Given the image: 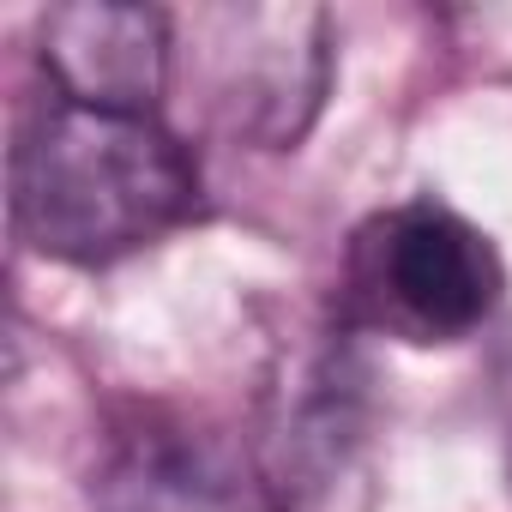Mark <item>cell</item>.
I'll return each instance as SVG.
<instances>
[{
  "label": "cell",
  "mask_w": 512,
  "mask_h": 512,
  "mask_svg": "<svg viewBox=\"0 0 512 512\" xmlns=\"http://www.w3.org/2000/svg\"><path fill=\"white\" fill-rule=\"evenodd\" d=\"M199 211V163L163 115L49 97L13 145V229L61 266H115Z\"/></svg>",
  "instance_id": "cell-1"
},
{
  "label": "cell",
  "mask_w": 512,
  "mask_h": 512,
  "mask_svg": "<svg viewBox=\"0 0 512 512\" xmlns=\"http://www.w3.org/2000/svg\"><path fill=\"white\" fill-rule=\"evenodd\" d=\"M169 91L229 145L290 151L332 91V19L320 7H199L175 19Z\"/></svg>",
  "instance_id": "cell-2"
},
{
  "label": "cell",
  "mask_w": 512,
  "mask_h": 512,
  "mask_svg": "<svg viewBox=\"0 0 512 512\" xmlns=\"http://www.w3.org/2000/svg\"><path fill=\"white\" fill-rule=\"evenodd\" d=\"M506 302V266L488 229L440 199L374 211L338 272V320L398 344H458Z\"/></svg>",
  "instance_id": "cell-3"
},
{
  "label": "cell",
  "mask_w": 512,
  "mask_h": 512,
  "mask_svg": "<svg viewBox=\"0 0 512 512\" xmlns=\"http://www.w3.org/2000/svg\"><path fill=\"white\" fill-rule=\"evenodd\" d=\"M260 464L284 512H368L374 506V404L350 344L290 356L266 404Z\"/></svg>",
  "instance_id": "cell-4"
},
{
  "label": "cell",
  "mask_w": 512,
  "mask_h": 512,
  "mask_svg": "<svg viewBox=\"0 0 512 512\" xmlns=\"http://www.w3.org/2000/svg\"><path fill=\"white\" fill-rule=\"evenodd\" d=\"M175 67V13L127 0H73L43 13V73L85 109L157 115Z\"/></svg>",
  "instance_id": "cell-5"
}]
</instances>
